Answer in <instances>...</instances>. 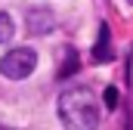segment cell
<instances>
[{
    "label": "cell",
    "mask_w": 133,
    "mask_h": 130,
    "mask_svg": "<svg viewBox=\"0 0 133 130\" xmlns=\"http://www.w3.org/2000/svg\"><path fill=\"white\" fill-rule=\"evenodd\" d=\"M59 121L68 130H96L99 127V102L87 87H71L62 90V96L56 102Z\"/></svg>",
    "instance_id": "obj_1"
},
{
    "label": "cell",
    "mask_w": 133,
    "mask_h": 130,
    "mask_svg": "<svg viewBox=\"0 0 133 130\" xmlns=\"http://www.w3.org/2000/svg\"><path fill=\"white\" fill-rule=\"evenodd\" d=\"M34 68H37V53L28 50V47H19V50L6 53V56L0 59V74L9 77V81H22V77H28Z\"/></svg>",
    "instance_id": "obj_2"
},
{
    "label": "cell",
    "mask_w": 133,
    "mask_h": 130,
    "mask_svg": "<svg viewBox=\"0 0 133 130\" xmlns=\"http://www.w3.org/2000/svg\"><path fill=\"white\" fill-rule=\"evenodd\" d=\"M53 28H56L53 12H46V9H31L28 12V34H50Z\"/></svg>",
    "instance_id": "obj_3"
},
{
    "label": "cell",
    "mask_w": 133,
    "mask_h": 130,
    "mask_svg": "<svg viewBox=\"0 0 133 130\" xmlns=\"http://www.w3.org/2000/svg\"><path fill=\"white\" fill-rule=\"evenodd\" d=\"M93 59L96 62H108L111 59V31H108V25H99V40L93 47Z\"/></svg>",
    "instance_id": "obj_4"
},
{
    "label": "cell",
    "mask_w": 133,
    "mask_h": 130,
    "mask_svg": "<svg viewBox=\"0 0 133 130\" xmlns=\"http://www.w3.org/2000/svg\"><path fill=\"white\" fill-rule=\"evenodd\" d=\"M59 62H62V59H59ZM77 68H81V59H77V53H74L71 47H65V62L59 65V77H68V74H74Z\"/></svg>",
    "instance_id": "obj_5"
},
{
    "label": "cell",
    "mask_w": 133,
    "mask_h": 130,
    "mask_svg": "<svg viewBox=\"0 0 133 130\" xmlns=\"http://www.w3.org/2000/svg\"><path fill=\"white\" fill-rule=\"evenodd\" d=\"M9 37H12V19L6 12H0V43H6Z\"/></svg>",
    "instance_id": "obj_6"
},
{
    "label": "cell",
    "mask_w": 133,
    "mask_h": 130,
    "mask_svg": "<svg viewBox=\"0 0 133 130\" xmlns=\"http://www.w3.org/2000/svg\"><path fill=\"white\" fill-rule=\"evenodd\" d=\"M105 105H108V108L118 105V90H115V87H105Z\"/></svg>",
    "instance_id": "obj_7"
},
{
    "label": "cell",
    "mask_w": 133,
    "mask_h": 130,
    "mask_svg": "<svg viewBox=\"0 0 133 130\" xmlns=\"http://www.w3.org/2000/svg\"><path fill=\"white\" fill-rule=\"evenodd\" d=\"M127 3H130V6H133V0H127Z\"/></svg>",
    "instance_id": "obj_8"
}]
</instances>
